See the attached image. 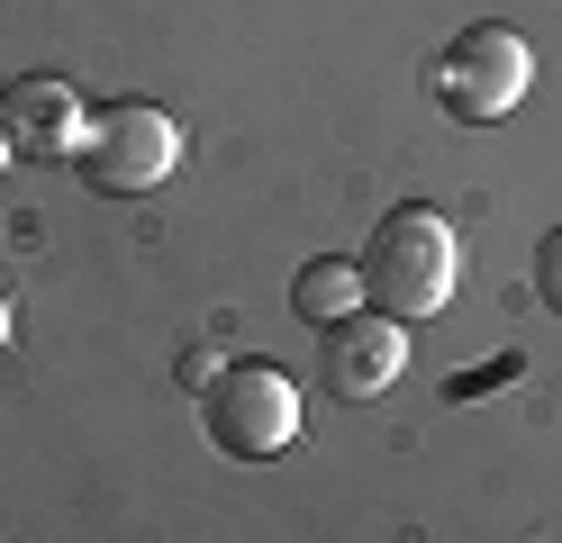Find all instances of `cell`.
Segmentation results:
<instances>
[{
    "label": "cell",
    "instance_id": "6",
    "mask_svg": "<svg viewBox=\"0 0 562 543\" xmlns=\"http://www.w3.org/2000/svg\"><path fill=\"white\" fill-rule=\"evenodd\" d=\"M327 389L336 398H381L400 372H408V326L381 317V308H355L345 326H327Z\"/></svg>",
    "mask_w": 562,
    "mask_h": 543
},
{
    "label": "cell",
    "instance_id": "2",
    "mask_svg": "<svg viewBox=\"0 0 562 543\" xmlns=\"http://www.w3.org/2000/svg\"><path fill=\"white\" fill-rule=\"evenodd\" d=\"M427 91L445 118L463 127H499L508 109L536 91V55H526V36L499 27V19H472L463 36H445V55L427 64Z\"/></svg>",
    "mask_w": 562,
    "mask_h": 543
},
{
    "label": "cell",
    "instance_id": "3",
    "mask_svg": "<svg viewBox=\"0 0 562 543\" xmlns=\"http://www.w3.org/2000/svg\"><path fill=\"white\" fill-rule=\"evenodd\" d=\"M100 191H155V181H172V163H182V127H172V109L155 100H110V109H91V127H82V155H74Z\"/></svg>",
    "mask_w": 562,
    "mask_h": 543
},
{
    "label": "cell",
    "instance_id": "4",
    "mask_svg": "<svg viewBox=\"0 0 562 543\" xmlns=\"http://www.w3.org/2000/svg\"><path fill=\"white\" fill-rule=\"evenodd\" d=\"M209 434H218V453L236 462H272L300 444V389L281 362H227L218 381H209Z\"/></svg>",
    "mask_w": 562,
    "mask_h": 543
},
{
    "label": "cell",
    "instance_id": "10",
    "mask_svg": "<svg viewBox=\"0 0 562 543\" xmlns=\"http://www.w3.org/2000/svg\"><path fill=\"white\" fill-rule=\"evenodd\" d=\"M10 155H19V145H10V136H0V172H10Z\"/></svg>",
    "mask_w": 562,
    "mask_h": 543
},
{
    "label": "cell",
    "instance_id": "7",
    "mask_svg": "<svg viewBox=\"0 0 562 543\" xmlns=\"http://www.w3.org/2000/svg\"><path fill=\"white\" fill-rule=\"evenodd\" d=\"M291 308L308 326H345V317L363 308V263H355V253H318V263L291 281Z\"/></svg>",
    "mask_w": 562,
    "mask_h": 543
},
{
    "label": "cell",
    "instance_id": "5",
    "mask_svg": "<svg viewBox=\"0 0 562 543\" xmlns=\"http://www.w3.org/2000/svg\"><path fill=\"white\" fill-rule=\"evenodd\" d=\"M82 127H91V109L74 100L64 72H19V82L0 91V136H10L19 155H37V163L82 155Z\"/></svg>",
    "mask_w": 562,
    "mask_h": 543
},
{
    "label": "cell",
    "instance_id": "1",
    "mask_svg": "<svg viewBox=\"0 0 562 543\" xmlns=\"http://www.w3.org/2000/svg\"><path fill=\"white\" fill-rule=\"evenodd\" d=\"M453 281H463V236H453V217H436V208H391V217L372 227V245H363V299H372L381 317L427 326V317H445Z\"/></svg>",
    "mask_w": 562,
    "mask_h": 543
},
{
    "label": "cell",
    "instance_id": "8",
    "mask_svg": "<svg viewBox=\"0 0 562 543\" xmlns=\"http://www.w3.org/2000/svg\"><path fill=\"white\" fill-rule=\"evenodd\" d=\"M536 290H544V308L562 317V227H553V236L536 245Z\"/></svg>",
    "mask_w": 562,
    "mask_h": 543
},
{
    "label": "cell",
    "instance_id": "9",
    "mask_svg": "<svg viewBox=\"0 0 562 543\" xmlns=\"http://www.w3.org/2000/svg\"><path fill=\"white\" fill-rule=\"evenodd\" d=\"M0 353H10V290H0Z\"/></svg>",
    "mask_w": 562,
    "mask_h": 543
}]
</instances>
